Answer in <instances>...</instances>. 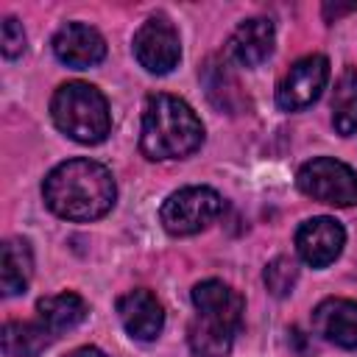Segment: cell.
<instances>
[{"label":"cell","mask_w":357,"mask_h":357,"mask_svg":"<svg viewBox=\"0 0 357 357\" xmlns=\"http://www.w3.org/2000/svg\"><path fill=\"white\" fill-rule=\"evenodd\" d=\"M114 195L117 187L112 173L92 159H67L56 165L42 184L47 209L64 220L103 218L112 209Z\"/></svg>","instance_id":"cell-1"},{"label":"cell","mask_w":357,"mask_h":357,"mask_svg":"<svg viewBox=\"0 0 357 357\" xmlns=\"http://www.w3.org/2000/svg\"><path fill=\"white\" fill-rule=\"evenodd\" d=\"M195 318L187 326V343L195 357H226L243 326V296L220 279H204L192 287Z\"/></svg>","instance_id":"cell-2"},{"label":"cell","mask_w":357,"mask_h":357,"mask_svg":"<svg viewBox=\"0 0 357 357\" xmlns=\"http://www.w3.org/2000/svg\"><path fill=\"white\" fill-rule=\"evenodd\" d=\"M204 142V126L198 114L176 95L156 92L145 100L139 148L148 159H184Z\"/></svg>","instance_id":"cell-3"},{"label":"cell","mask_w":357,"mask_h":357,"mask_svg":"<svg viewBox=\"0 0 357 357\" xmlns=\"http://www.w3.org/2000/svg\"><path fill=\"white\" fill-rule=\"evenodd\" d=\"M50 117L61 134L81 145H98L112 128V112L103 92L84 81H67L53 92Z\"/></svg>","instance_id":"cell-4"},{"label":"cell","mask_w":357,"mask_h":357,"mask_svg":"<svg viewBox=\"0 0 357 357\" xmlns=\"http://www.w3.org/2000/svg\"><path fill=\"white\" fill-rule=\"evenodd\" d=\"M220 212H223L220 192H215L212 187H184L167 195V201L159 209V220L170 234L187 237L206 229Z\"/></svg>","instance_id":"cell-5"},{"label":"cell","mask_w":357,"mask_h":357,"mask_svg":"<svg viewBox=\"0 0 357 357\" xmlns=\"http://www.w3.org/2000/svg\"><path fill=\"white\" fill-rule=\"evenodd\" d=\"M296 184L304 195L312 201L329 204V206H354L357 204V173L337 159L318 156L307 165H301Z\"/></svg>","instance_id":"cell-6"},{"label":"cell","mask_w":357,"mask_h":357,"mask_svg":"<svg viewBox=\"0 0 357 357\" xmlns=\"http://www.w3.org/2000/svg\"><path fill=\"white\" fill-rule=\"evenodd\" d=\"M329 81V61L321 53L298 59L276 86V103L284 112H298L315 103Z\"/></svg>","instance_id":"cell-7"},{"label":"cell","mask_w":357,"mask_h":357,"mask_svg":"<svg viewBox=\"0 0 357 357\" xmlns=\"http://www.w3.org/2000/svg\"><path fill=\"white\" fill-rule=\"evenodd\" d=\"M134 56L137 61L156 75L170 73L181 59V42L178 31L165 17H151L139 25L134 33Z\"/></svg>","instance_id":"cell-8"},{"label":"cell","mask_w":357,"mask_h":357,"mask_svg":"<svg viewBox=\"0 0 357 357\" xmlns=\"http://www.w3.org/2000/svg\"><path fill=\"white\" fill-rule=\"evenodd\" d=\"M343 243H346L343 226L335 218H326V215L304 220L298 226V231H296V251L312 268L332 265L340 257Z\"/></svg>","instance_id":"cell-9"},{"label":"cell","mask_w":357,"mask_h":357,"mask_svg":"<svg viewBox=\"0 0 357 357\" xmlns=\"http://www.w3.org/2000/svg\"><path fill=\"white\" fill-rule=\"evenodd\" d=\"M53 53L61 64H67L73 70H86V67H95L103 61L106 42L92 25L67 22L53 36Z\"/></svg>","instance_id":"cell-10"},{"label":"cell","mask_w":357,"mask_h":357,"mask_svg":"<svg viewBox=\"0 0 357 357\" xmlns=\"http://www.w3.org/2000/svg\"><path fill=\"white\" fill-rule=\"evenodd\" d=\"M117 315L123 329L134 340H156L165 326V310L151 290H128L117 298Z\"/></svg>","instance_id":"cell-11"},{"label":"cell","mask_w":357,"mask_h":357,"mask_svg":"<svg viewBox=\"0 0 357 357\" xmlns=\"http://www.w3.org/2000/svg\"><path fill=\"white\" fill-rule=\"evenodd\" d=\"M312 329L340 346V349H357V301L349 298H326L312 312Z\"/></svg>","instance_id":"cell-12"},{"label":"cell","mask_w":357,"mask_h":357,"mask_svg":"<svg viewBox=\"0 0 357 357\" xmlns=\"http://www.w3.org/2000/svg\"><path fill=\"white\" fill-rule=\"evenodd\" d=\"M273 42H276L273 22L268 17H254L240 22L229 36V56L240 67H259L273 53Z\"/></svg>","instance_id":"cell-13"},{"label":"cell","mask_w":357,"mask_h":357,"mask_svg":"<svg viewBox=\"0 0 357 357\" xmlns=\"http://www.w3.org/2000/svg\"><path fill=\"white\" fill-rule=\"evenodd\" d=\"M33 273V251L22 237H11L3 243V265H0V290L3 296H17L28 287Z\"/></svg>","instance_id":"cell-14"},{"label":"cell","mask_w":357,"mask_h":357,"mask_svg":"<svg viewBox=\"0 0 357 357\" xmlns=\"http://www.w3.org/2000/svg\"><path fill=\"white\" fill-rule=\"evenodd\" d=\"M36 310H39V321L50 329V335L70 332L86 318V301L78 293L45 296V298H39Z\"/></svg>","instance_id":"cell-15"},{"label":"cell","mask_w":357,"mask_h":357,"mask_svg":"<svg viewBox=\"0 0 357 357\" xmlns=\"http://www.w3.org/2000/svg\"><path fill=\"white\" fill-rule=\"evenodd\" d=\"M50 329L42 321H8L3 326L6 357H39L50 346Z\"/></svg>","instance_id":"cell-16"},{"label":"cell","mask_w":357,"mask_h":357,"mask_svg":"<svg viewBox=\"0 0 357 357\" xmlns=\"http://www.w3.org/2000/svg\"><path fill=\"white\" fill-rule=\"evenodd\" d=\"M332 123H335V131L343 137L357 131V67H346L335 84Z\"/></svg>","instance_id":"cell-17"},{"label":"cell","mask_w":357,"mask_h":357,"mask_svg":"<svg viewBox=\"0 0 357 357\" xmlns=\"http://www.w3.org/2000/svg\"><path fill=\"white\" fill-rule=\"evenodd\" d=\"M262 279H265V287L276 298H282V296H287L293 290V284L298 279V268H296V262L290 257H276L273 262H268Z\"/></svg>","instance_id":"cell-18"},{"label":"cell","mask_w":357,"mask_h":357,"mask_svg":"<svg viewBox=\"0 0 357 357\" xmlns=\"http://www.w3.org/2000/svg\"><path fill=\"white\" fill-rule=\"evenodd\" d=\"M0 42H3V56L6 59H17L25 50V31L14 17L3 20V31H0Z\"/></svg>","instance_id":"cell-19"},{"label":"cell","mask_w":357,"mask_h":357,"mask_svg":"<svg viewBox=\"0 0 357 357\" xmlns=\"http://www.w3.org/2000/svg\"><path fill=\"white\" fill-rule=\"evenodd\" d=\"M67 357H106L98 346H81V349H75V351H70Z\"/></svg>","instance_id":"cell-20"}]
</instances>
